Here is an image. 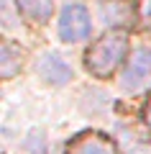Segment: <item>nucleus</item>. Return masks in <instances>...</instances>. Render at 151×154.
Returning <instances> with one entry per match:
<instances>
[{
    "label": "nucleus",
    "mask_w": 151,
    "mask_h": 154,
    "mask_svg": "<svg viewBox=\"0 0 151 154\" xmlns=\"http://www.w3.org/2000/svg\"><path fill=\"white\" fill-rule=\"evenodd\" d=\"M128 51V38L123 33H108V36L97 38L87 51V69L97 77H108L115 72V67L123 62Z\"/></svg>",
    "instance_id": "obj_1"
},
{
    "label": "nucleus",
    "mask_w": 151,
    "mask_h": 154,
    "mask_svg": "<svg viewBox=\"0 0 151 154\" xmlns=\"http://www.w3.org/2000/svg\"><path fill=\"white\" fill-rule=\"evenodd\" d=\"M90 28H92L90 13H87L82 5H69L64 13H62L59 33H62V38H64V41H69V44L82 41V38L90 36Z\"/></svg>",
    "instance_id": "obj_3"
},
{
    "label": "nucleus",
    "mask_w": 151,
    "mask_h": 154,
    "mask_svg": "<svg viewBox=\"0 0 151 154\" xmlns=\"http://www.w3.org/2000/svg\"><path fill=\"white\" fill-rule=\"evenodd\" d=\"M23 54L18 46H13L11 41H3L0 46V75L3 77H16V72L21 69Z\"/></svg>",
    "instance_id": "obj_6"
},
{
    "label": "nucleus",
    "mask_w": 151,
    "mask_h": 154,
    "mask_svg": "<svg viewBox=\"0 0 151 154\" xmlns=\"http://www.w3.org/2000/svg\"><path fill=\"white\" fill-rule=\"evenodd\" d=\"M18 5L23 8V13H26L31 21H49L51 18V11H54V3L51 0H18Z\"/></svg>",
    "instance_id": "obj_7"
},
{
    "label": "nucleus",
    "mask_w": 151,
    "mask_h": 154,
    "mask_svg": "<svg viewBox=\"0 0 151 154\" xmlns=\"http://www.w3.org/2000/svg\"><path fill=\"white\" fill-rule=\"evenodd\" d=\"M67 154H118V149L108 136L87 131L72 139L69 146H67Z\"/></svg>",
    "instance_id": "obj_4"
},
{
    "label": "nucleus",
    "mask_w": 151,
    "mask_h": 154,
    "mask_svg": "<svg viewBox=\"0 0 151 154\" xmlns=\"http://www.w3.org/2000/svg\"><path fill=\"white\" fill-rule=\"evenodd\" d=\"M143 118H146V123L151 126V98H149V103H146V108H143Z\"/></svg>",
    "instance_id": "obj_10"
},
{
    "label": "nucleus",
    "mask_w": 151,
    "mask_h": 154,
    "mask_svg": "<svg viewBox=\"0 0 151 154\" xmlns=\"http://www.w3.org/2000/svg\"><path fill=\"white\" fill-rule=\"evenodd\" d=\"M38 72H41V77H46L54 85H67L72 80L69 64L62 62V57H56V54H44L41 62H38Z\"/></svg>",
    "instance_id": "obj_5"
},
{
    "label": "nucleus",
    "mask_w": 151,
    "mask_h": 154,
    "mask_svg": "<svg viewBox=\"0 0 151 154\" xmlns=\"http://www.w3.org/2000/svg\"><path fill=\"white\" fill-rule=\"evenodd\" d=\"M120 85L125 93H141V90L151 88V49H138L131 57L123 77H120Z\"/></svg>",
    "instance_id": "obj_2"
},
{
    "label": "nucleus",
    "mask_w": 151,
    "mask_h": 154,
    "mask_svg": "<svg viewBox=\"0 0 151 154\" xmlns=\"http://www.w3.org/2000/svg\"><path fill=\"white\" fill-rule=\"evenodd\" d=\"M143 23L151 28V0H143Z\"/></svg>",
    "instance_id": "obj_9"
},
{
    "label": "nucleus",
    "mask_w": 151,
    "mask_h": 154,
    "mask_svg": "<svg viewBox=\"0 0 151 154\" xmlns=\"http://www.w3.org/2000/svg\"><path fill=\"white\" fill-rule=\"evenodd\" d=\"M0 3H3V23L13 26V3L11 0H0Z\"/></svg>",
    "instance_id": "obj_8"
}]
</instances>
